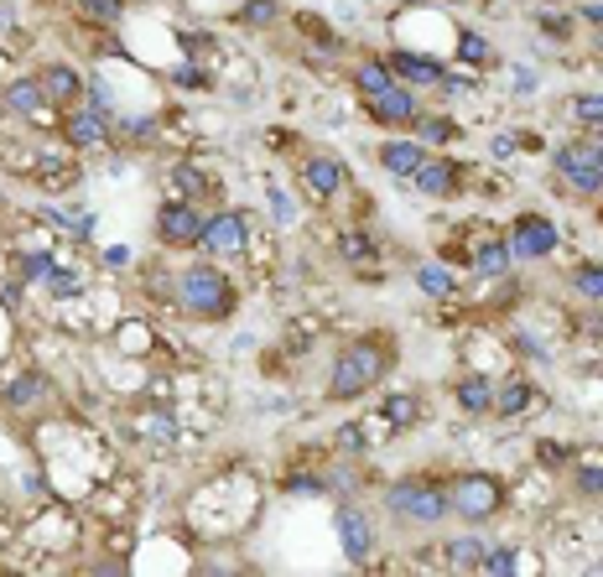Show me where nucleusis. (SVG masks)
I'll return each mask as SVG.
<instances>
[{
  "label": "nucleus",
  "mask_w": 603,
  "mask_h": 577,
  "mask_svg": "<svg viewBox=\"0 0 603 577\" xmlns=\"http://www.w3.org/2000/svg\"><path fill=\"white\" fill-rule=\"evenodd\" d=\"M391 365H396L391 334H365V338H354V344H344L334 369H328V401H359V396H369L391 375Z\"/></svg>",
  "instance_id": "nucleus-1"
},
{
  "label": "nucleus",
  "mask_w": 603,
  "mask_h": 577,
  "mask_svg": "<svg viewBox=\"0 0 603 577\" xmlns=\"http://www.w3.org/2000/svg\"><path fill=\"white\" fill-rule=\"evenodd\" d=\"M172 302H177V312H188V318H198V322H219V318L235 312L239 291L214 260H198V266H188V271H177Z\"/></svg>",
  "instance_id": "nucleus-2"
},
{
  "label": "nucleus",
  "mask_w": 603,
  "mask_h": 577,
  "mask_svg": "<svg viewBox=\"0 0 603 577\" xmlns=\"http://www.w3.org/2000/svg\"><path fill=\"white\" fill-rule=\"evenodd\" d=\"M385 515L406 530H437L447 515H453V505H447V484L422 479V474L396 479L391 489H385Z\"/></svg>",
  "instance_id": "nucleus-3"
},
{
  "label": "nucleus",
  "mask_w": 603,
  "mask_h": 577,
  "mask_svg": "<svg viewBox=\"0 0 603 577\" xmlns=\"http://www.w3.org/2000/svg\"><path fill=\"white\" fill-rule=\"evenodd\" d=\"M447 505L458 515L463 526H490L494 515L505 510V484L494 479V474H458V479H447Z\"/></svg>",
  "instance_id": "nucleus-4"
},
{
  "label": "nucleus",
  "mask_w": 603,
  "mask_h": 577,
  "mask_svg": "<svg viewBox=\"0 0 603 577\" xmlns=\"http://www.w3.org/2000/svg\"><path fill=\"white\" fill-rule=\"evenodd\" d=\"M556 177L567 182L572 192H603V146L593 136H577V141H562L552 151Z\"/></svg>",
  "instance_id": "nucleus-5"
},
{
  "label": "nucleus",
  "mask_w": 603,
  "mask_h": 577,
  "mask_svg": "<svg viewBox=\"0 0 603 577\" xmlns=\"http://www.w3.org/2000/svg\"><path fill=\"white\" fill-rule=\"evenodd\" d=\"M338 526V541H344V557L354 561V567H369L375 561V546H380V530H375V515L365 510V505H354V499H344L334 515Z\"/></svg>",
  "instance_id": "nucleus-6"
},
{
  "label": "nucleus",
  "mask_w": 603,
  "mask_h": 577,
  "mask_svg": "<svg viewBox=\"0 0 603 577\" xmlns=\"http://www.w3.org/2000/svg\"><path fill=\"white\" fill-rule=\"evenodd\" d=\"M204 225H208V213L198 209V203L172 198V203H161V213H157V240L167 245V250H198Z\"/></svg>",
  "instance_id": "nucleus-7"
},
{
  "label": "nucleus",
  "mask_w": 603,
  "mask_h": 577,
  "mask_svg": "<svg viewBox=\"0 0 603 577\" xmlns=\"http://www.w3.org/2000/svg\"><path fill=\"white\" fill-rule=\"evenodd\" d=\"M245 245H250V225H245V213H239V209L208 213L204 240H198V250H204V256L235 260V256H245Z\"/></svg>",
  "instance_id": "nucleus-8"
},
{
  "label": "nucleus",
  "mask_w": 603,
  "mask_h": 577,
  "mask_svg": "<svg viewBox=\"0 0 603 577\" xmlns=\"http://www.w3.org/2000/svg\"><path fill=\"white\" fill-rule=\"evenodd\" d=\"M556 245H562V235H556V225L546 213H521V219L510 225V250H515V260H546V256H556Z\"/></svg>",
  "instance_id": "nucleus-9"
},
{
  "label": "nucleus",
  "mask_w": 603,
  "mask_h": 577,
  "mask_svg": "<svg viewBox=\"0 0 603 577\" xmlns=\"http://www.w3.org/2000/svg\"><path fill=\"white\" fill-rule=\"evenodd\" d=\"M58 130H63V141L73 146V151H95V146L110 136V115L95 110V105H68Z\"/></svg>",
  "instance_id": "nucleus-10"
},
{
  "label": "nucleus",
  "mask_w": 603,
  "mask_h": 577,
  "mask_svg": "<svg viewBox=\"0 0 603 577\" xmlns=\"http://www.w3.org/2000/svg\"><path fill=\"white\" fill-rule=\"evenodd\" d=\"M344 182H349V167L338 157H323V151H313V157H302V188L313 192V198H338L344 192Z\"/></svg>",
  "instance_id": "nucleus-11"
},
{
  "label": "nucleus",
  "mask_w": 603,
  "mask_h": 577,
  "mask_svg": "<svg viewBox=\"0 0 603 577\" xmlns=\"http://www.w3.org/2000/svg\"><path fill=\"white\" fill-rule=\"evenodd\" d=\"M385 63H391V73H396L401 83H412V89H443V79H447V68L437 63V58H422V52H412V48L385 52Z\"/></svg>",
  "instance_id": "nucleus-12"
},
{
  "label": "nucleus",
  "mask_w": 603,
  "mask_h": 577,
  "mask_svg": "<svg viewBox=\"0 0 603 577\" xmlns=\"http://www.w3.org/2000/svg\"><path fill=\"white\" fill-rule=\"evenodd\" d=\"M369 115H375L385 130L416 126V120H422V99H416L412 83H396V89H385L380 99H369Z\"/></svg>",
  "instance_id": "nucleus-13"
},
{
  "label": "nucleus",
  "mask_w": 603,
  "mask_h": 577,
  "mask_svg": "<svg viewBox=\"0 0 603 577\" xmlns=\"http://www.w3.org/2000/svg\"><path fill=\"white\" fill-rule=\"evenodd\" d=\"M0 105L11 115H21V120H37V115H48V89H42V79H11L6 89H0Z\"/></svg>",
  "instance_id": "nucleus-14"
},
{
  "label": "nucleus",
  "mask_w": 603,
  "mask_h": 577,
  "mask_svg": "<svg viewBox=\"0 0 603 577\" xmlns=\"http://www.w3.org/2000/svg\"><path fill=\"white\" fill-rule=\"evenodd\" d=\"M412 182L427 192V198H453V192L463 188V167H458V161H447V157H427Z\"/></svg>",
  "instance_id": "nucleus-15"
},
{
  "label": "nucleus",
  "mask_w": 603,
  "mask_h": 577,
  "mask_svg": "<svg viewBox=\"0 0 603 577\" xmlns=\"http://www.w3.org/2000/svg\"><path fill=\"white\" fill-rule=\"evenodd\" d=\"M396 83L401 79L391 73V63H385V58H359V63L349 68V89L365 99V105H369V99H380L385 89H396Z\"/></svg>",
  "instance_id": "nucleus-16"
},
{
  "label": "nucleus",
  "mask_w": 603,
  "mask_h": 577,
  "mask_svg": "<svg viewBox=\"0 0 603 577\" xmlns=\"http://www.w3.org/2000/svg\"><path fill=\"white\" fill-rule=\"evenodd\" d=\"M375 157H380V167H385L391 177H401V182H412V177L422 172V161H427L432 151H427L422 141H385L380 151H375Z\"/></svg>",
  "instance_id": "nucleus-17"
},
{
  "label": "nucleus",
  "mask_w": 603,
  "mask_h": 577,
  "mask_svg": "<svg viewBox=\"0 0 603 577\" xmlns=\"http://www.w3.org/2000/svg\"><path fill=\"white\" fill-rule=\"evenodd\" d=\"M37 79H42V89H48L52 110H68V105H79V99H83V79L68 63H48Z\"/></svg>",
  "instance_id": "nucleus-18"
},
{
  "label": "nucleus",
  "mask_w": 603,
  "mask_h": 577,
  "mask_svg": "<svg viewBox=\"0 0 603 577\" xmlns=\"http://www.w3.org/2000/svg\"><path fill=\"white\" fill-rule=\"evenodd\" d=\"M484 551H490V541H484V536H474V530H463V536L443 541V561L453 567V573H478Z\"/></svg>",
  "instance_id": "nucleus-19"
},
{
  "label": "nucleus",
  "mask_w": 603,
  "mask_h": 577,
  "mask_svg": "<svg viewBox=\"0 0 603 577\" xmlns=\"http://www.w3.org/2000/svg\"><path fill=\"white\" fill-rule=\"evenodd\" d=\"M453 396L468 417H494V380H484V375H463Z\"/></svg>",
  "instance_id": "nucleus-20"
},
{
  "label": "nucleus",
  "mask_w": 603,
  "mask_h": 577,
  "mask_svg": "<svg viewBox=\"0 0 603 577\" xmlns=\"http://www.w3.org/2000/svg\"><path fill=\"white\" fill-rule=\"evenodd\" d=\"M510 260H515L510 240H478V250L468 256V271L474 276H510Z\"/></svg>",
  "instance_id": "nucleus-21"
},
{
  "label": "nucleus",
  "mask_w": 603,
  "mask_h": 577,
  "mask_svg": "<svg viewBox=\"0 0 603 577\" xmlns=\"http://www.w3.org/2000/svg\"><path fill=\"white\" fill-rule=\"evenodd\" d=\"M567 468H572V495L593 499V505H599V499H603V452H593V458H577V464H567Z\"/></svg>",
  "instance_id": "nucleus-22"
},
{
  "label": "nucleus",
  "mask_w": 603,
  "mask_h": 577,
  "mask_svg": "<svg viewBox=\"0 0 603 577\" xmlns=\"http://www.w3.org/2000/svg\"><path fill=\"white\" fill-rule=\"evenodd\" d=\"M42 396H48V380H42V375H17V380L0 390V401L11 406V411H21V406L42 401Z\"/></svg>",
  "instance_id": "nucleus-23"
},
{
  "label": "nucleus",
  "mask_w": 603,
  "mask_h": 577,
  "mask_svg": "<svg viewBox=\"0 0 603 577\" xmlns=\"http://www.w3.org/2000/svg\"><path fill=\"white\" fill-rule=\"evenodd\" d=\"M416 287L427 291V297H437V302H443V297H458V276L447 271V266H437V260H432V266H416Z\"/></svg>",
  "instance_id": "nucleus-24"
},
{
  "label": "nucleus",
  "mask_w": 603,
  "mask_h": 577,
  "mask_svg": "<svg viewBox=\"0 0 603 577\" xmlns=\"http://www.w3.org/2000/svg\"><path fill=\"white\" fill-rule=\"evenodd\" d=\"M338 256L349 260V266H369V260L380 256V245L369 240L365 229H344V235H338Z\"/></svg>",
  "instance_id": "nucleus-25"
},
{
  "label": "nucleus",
  "mask_w": 603,
  "mask_h": 577,
  "mask_svg": "<svg viewBox=\"0 0 603 577\" xmlns=\"http://www.w3.org/2000/svg\"><path fill=\"white\" fill-rule=\"evenodd\" d=\"M416 130H422V146H453L463 136L458 130V120H447V115H422V120H416Z\"/></svg>",
  "instance_id": "nucleus-26"
},
{
  "label": "nucleus",
  "mask_w": 603,
  "mask_h": 577,
  "mask_svg": "<svg viewBox=\"0 0 603 577\" xmlns=\"http://www.w3.org/2000/svg\"><path fill=\"white\" fill-rule=\"evenodd\" d=\"M525 406H531V385L525 380H505L494 390V417H521Z\"/></svg>",
  "instance_id": "nucleus-27"
},
{
  "label": "nucleus",
  "mask_w": 603,
  "mask_h": 577,
  "mask_svg": "<svg viewBox=\"0 0 603 577\" xmlns=\"http://www.w3.org/2000/svg\"><path fill=\"white\" fill-rule=\"evenodd\" d=\"M73 6H79L83 21H95V27H115V21H126L130 0H73Z\"/></svg>",
  "instance_id": "nucleus-28"
},
{
  "label": "nucleus",
  "mask_w": 603,
  "mask_h": 577,
  "mask_svg": "<svg viewBox=\"0 0 603 577\" xmlns=\"http://www.w3.org/2000/svg\"><path fill=\"white\" fill-rule=\"evenodd\" d=\"M416 417H422V401H416V396H406V390H401V396H385V421H391V427L406 432V427H416Z\"/></svg>",
  "instance_id": "nucleus-29"
},
{
  "label": "nucleus",
  "mask_w": 603,
  "mask_h": 577,
  "mask_svg": "<svg viewBox=\"0 0 603 577\" xmlns=\"http://www.w3.org/2000/svg\"><path fill=\"white\" fill-rule=\"evenodd\" d=\"M567 281H572V291H577V297H587V302L603 307V266H577Z\"/></svg>",
  "instance_id": "nucleus-30"
},
{
  "label": "nucleus",
  "mask_w": 603,
  "mask_h": 577,
  "mask_svg": "<svg viewBox=\"0 0 603 577\" xmlns=\"http://www.w3.org/2000/svg\"><path fill=\"white\" fill-rule=\"evenodd\" d=\"M239 21H245V27H276V21H281V0H245Z\"/></svg>",
  "instance_id": "nucleus-31"
},
{
  "label": "nucleus",
  "mask_w": 603,
  "mask_h": 577,
  "mask_svg": "<svg viewBox=\"0 0 603 577\" xmlns=\"http://www.w3.org/2000/svg\"><path fill=\"white\" fill-rule=\"evenodd\" d=\"M490 58H494V52H490V42H484V37H478V32H463V37H458V63H474V68H484V63H490Z\"/></svg>",
  "instance_id": "nucleus-32"
},
{
  "label": "nucleus",
  "mask_w": 603,
  "mask_h": 577,
  "mask_svg": "<svg viewBox=\"0 0 603 577\" xmlns=\"http://www.w3.org/2000/svg\"><path fill=\"white\" fill-rule=\"evenodd\" d=\"M515 546H490L484 551V561H478V573H515Z\"/></svg>",
  "instance_id": "nucleus-33"
},
{
  "label": "nucleus",
  "mask_w": 603,
  "mask_h": 577,
  "mask_svg": "<svg viewBox=\"0 0 603 577\" xmlns=\"http://www.w3.org/2000/svg\"><path fill=\"white\" fill-rule=\"evenodd\" d=\"M48 291H52V297H79V276L63 271V266H52V271H48Z\"/></svg>",
  "instance_id": "nucleus-34"
},
{
  "label": "nucleus",
  "mask_w": 603,
  "mask_h": 577,
  "mask_svg": "<svg viewBox=\"0 0 603 577\" xmlns=\"http://www.w3.org/2000/svg\"><path fill=\"white\" fill-rule=\"evenodd\" d=\"M572 115H577L583 126H603V99H599V94H583V99H572Z\"/></svg>",
  "instance_id": "nucleus-35"
},
{
  "label": "nucleus",
  "mask_w": 603,
  "mask_h": 577,
  "mask_svg": "<svg viewBox=\"0 0 603 577\" xmlns=\"http://www.w3.org/2000/svg\"><path fill=\"white\" fill-rule=\"evenodd\" d=\"M21 271L27 276H42V281H48V271H52V260L42 256V250H27V260H21Z\"/></svg>",
  "instance_id": "nucleus-36"
},
{
  "label": "nucleus",
  "mask_w": 603,
  "mask_h": 577,
  "mask_svg": "<svg viewBox=\"0 0 603 577\" xmlns=\"http://www.w3.org/2000/svg\"><path fill=\"white\" fill-rule=\"evenodd\" d=\"M182 182V192H188V203H192V192H204V182H198V167H177V177H172V188Z\"/></svg>",
  "instance_id": "nucleus-37"
},
{
  "label": "nucleus",
  "mask_w": 603,
  "mask_h": 577,
  "mask_svg": "<svg viewBox=\"0 0 603 577\" xmlns=\"http://www.w3.org/2000/svg\"><path fill=\"white\" fill-rule=\"evenodd\" d=\"M177 83H182V89H204L208 73L204 68H177Z\"/></svg>",
  "instance_id": "nucleus-38"
},
{
  "label": "nucleus",
  "mask_w": 603,
  "mask_h": 577,
  "mask_svg": "<svg viewBox=\"0 0 603 577\" xmlns=\"http://www.w3.org/2000/svg\"><path fill=\"white\" fill-rule=\"evenodd\" d=\"M577 17H583L587 27H603V6H577Z\"/></svg>",
  "instance_id": "nucleus-39"
},
{
  "label": "nucleus",
  "mask_w": 603,
  "mask_h": 577,
  "mask_svg": "<svg viewBox=\"0 0 603 577\" xmlns=\"http://www.w3.org/2000/svg\"><path fill=\"white\" fill-rule=\"evenodd\" d=\"M593 48H599V58H603V27H593Z\"/></svg>",
  "instance_id": "nucleus-40"
},
{
  "label": "nucleus",
  "mask_w": 603,
  "mask_h": 577,
  "mask_svg": "<svg viewBox=\"0 0 603 577\" xmlns=\"http://www.w3.org/2000/svg\"><path fill=\"white\" fill-rule=\"evenodd\" d=\"M593 338H599V344H603V318H599V322H593Z\"/></svg>",
  "instance_id": "nucleus-41"
},
{
  "label": "nucleus",
  "mask_w": 603,
  "mask_h": 577,
  "mask_svg": "<svg viewBox=\"0 0 603 577\" xmlns=\"http://www.w3.org/2000/svg\"><path fill=\"white\" fill-rule=\"evenodd\" d=\"M593 141H599V146H603V126H593Z\"/></svg>",
  "instance_id": "nucleus-42"
},
{
  "label": "nucleus",
  "mask_w": 603,
  "mask_h": 577,
  "mask_svg": "<svg viewBox=\"0 0 603 577\" xmlns=\"http://www.w3.org/2000/svg\"><path fill=\"white\" fill-rule=\"evenodd\" d=\"M0 120H6V105H0Z\"/></svg>",
  "instance_id": "nucleus-43"
}]
</instances>
